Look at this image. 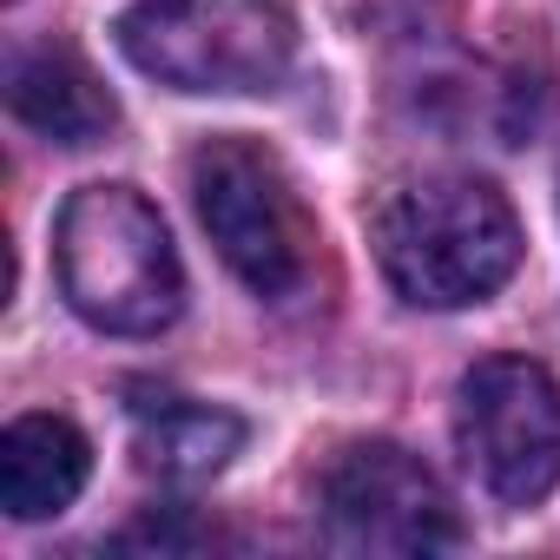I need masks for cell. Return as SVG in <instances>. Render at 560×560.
I'll return each mask as SVG.
<instances>
[{
    "mask_svg": "<svg viewBox=\"0 0 560 560\" xmlns=\"http://www.w3.org/2000/svg\"><path fill=\"white\" fill-rule=\"evenodd\" d=\"M370 244L389 291L416 311H468L521 264L514 205L488 178H416L370 211Z\"/></svg>",
    "mask_w": 560,
    "mask_h": 560,
    "instance_id": "obj_1",
    "label": "cell"
},
{
    "mask_svg": "<svg viewBox=\"0 0 560 560\" xmlns=\"http://www.w3.org/2000/svg\"><path fill=\"white\" fill-rule=\"evenodd\" d=\"M60 291L106 337H159L185 311V270L165 218L132 185H80L54 231Z\"/></svg>",
    "mask_w": 560,
    "mask_h": 560,
    "instance_id": "obj_2",
    "label": "cell"
},
{
    "mask_svg": "<svg viewBox=\"0 0 560 560\" xmlns=\"http://www.w3.org/2000/svg\"><path fill=\"white\" fill-rule=\"evenodd\" d=\"M119 54L172 93H270L298 60L284 0H139L119 14Z\"/></svg>",
    "mask_w": 560,
    "mask_h": 560,
    "instance_id": "obj_3",
    "label": "cell"
},
{
    "mask_svg": "<svg viewBox=\"0 0 560 560\" xmlns=\"http://www.w3.org/2000/svg\"><path fill=\"white\" fill-rule=\"evenodd\" d=\"M191 205L231 277L257 298H298L317 270V224L270 145L205 139L191 152Z\"/></svg>",
    "mask_w": 560,
    "mask_h": 560,
    "instance_id": "obj_4",
    "label": "cell"
},
{
    "mask_svg": "<svg viewBox=\"0 0 560 560\" xmlns=\"http://www.w3.org/2000/svg\"><path fill=\"white\" fill-rule=\"evenodd\" d=\"M455 442L494 501H547L560 481V383L534 357L475 363L455 396Z\"/></svg>",
    "mask_w": 560,
    "mask_h": 560,
    "instance_id": "obj_5",
    "label": "cell"
},
{
    "mask_svg": "<svg viewBox=\"0 0 560 560\" xmlns=\"http://www.w3.org/2000/svg\"><path fill=\"white\" fill-rule=\"evenodd\" d=\"M324 521H330L337 547H357V553L462 547L448 488L422 468V455H409L396 442H350L324 468Z\"/></svg>",
    "mask_w": 560,
    "mask_h": 560,
    "instance_id": "obj_6",
    "label": "cell"
},
{
    "mask_svg": "<svg viewBox=\"0 0 560 560\" xmlns=\"http://www.w3.org/2000/svg\"><path fill=\"white\" fill-rule=\"evenodd\" d=\"M8 106L27 132H40L47 145H100L119 126L113 93L100 86V73L67 54V47H34L14 60L8 73Z\"/></svg>",
    "mask_w": 560,
    "mask_h": 560,
    "instance_id": "obj_7",
    "label": "cell"
},
{
    "mask_svg": "<svg viewBox=\"0 0 560 560\" xmlns=\"http://www.w3.org/2000/svg\"><path fill=\"white\" fill-rule=\"evenodd\" d=\"M237 448H244V422L231 409H211L172 389H132V455L145 475L211 481Z\"/></svg>",
    "mask_w": 560,
    "mask_h": 560,
    "instance_id": "obj_8",
    "label": "cell"
},
{
    "mask_svg": "<svg viewBox=\"0 0 560 560\" xmlns=\"http://www.w3.org/2000/svg\"><path fill=\"white\" fill-rule=\"evenodd\" d=\"M93 448L67 416H21L0 435V501L14 521H47L80 501Z\"/></svg>",
    "mask_w": 560,
    "mask_h": 560,
    "instance_id": "obj_9",
    "label": "cell"
},
{
    "mask_svg": "<svg viewBox=\"0 0 560 560\" xmlns=\"http://www.w3.org/2000/svg\"><path fill=\"white\" fill-rule=\"evenodd\" d=\"M224 534L218 527H159V521H145V527H132L119 547H218Z\"/></svg>",
    "mask_w": 560,
    "mask_h": 560,
    "instance_id": "obj_10",
    "label": "cell"
}]
</instances>
